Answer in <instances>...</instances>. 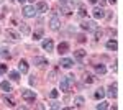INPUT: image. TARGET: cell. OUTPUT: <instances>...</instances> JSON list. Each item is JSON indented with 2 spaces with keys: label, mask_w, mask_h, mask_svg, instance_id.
<instances>
[{
  "label": "cell",
  "mask_w": 123,
  "mask_h": 110,
  "mask_svg": "<svg viewBox=\"0 0 123 110\" xmlns=\"http://www.w3.org/2000/svg\"><path fill=\"white\" fill-rule=\"evenodd\" d=\"M72 82H74V76H64V77H61V92H69Z\"/></svg>",
  "instance_id": "1"
},
{
  "label": "cell",
  "mask_w": 123,
  "mask_h": 110,
  "mask_svg": "<svg viewBox=\"0 0 123 110\" xmlns=\"http://www.w3.org/2000/svg\"><path fill=\"white\" fill-rule=\"evenodd\" d=\"M23 15H25L26 18H35V15H36V8L31 7V5H28V7L23 8Z\"/></svg>",
  "instance_id": "2"
},
{
  "label": "cell",
  "mask_w": 123,
  "mask_h": 110,
  "mask_svg": "<svg viewBox=\"0 0 123 110\" xmlns=\"http://www.w3.org/2000/svg\"><path fill=\"white\" fill-rule=\"evenodd\" d=\"M21 97H23V99H26V100H35V99H36V94H35V91L21 89Z\"/></svg>",
  "instance_id": "3"
},
{
  "label": "cell",
  "mask_w": 123,
  "mask_h": 110,
  "mask_svg": "<svg viewBox=\"0 0 123 110\" xmlns=\"http://www.w3.org/2000/svg\"><path fill=\"white\" fill-rule=\"evenodd\" d=\"M59 25H61V23H59V18H57L56 15H53L51 20H49V28L56 31V30H59Z\"/></svg>",
  "instance_id": "4"
},
{
  "label": "cell",
  "mask_w": 123,
  "mask_h": 110,
  "mask_svg": "<svg viewBox=\"0 0 123 110\" xmlns=\"http://www.w3.org/2000/svg\"><path fill=\"white\" fill-rule=\"evenodd\" d=\"M80 26H82V30H87V31H94V30H95V21H92V20H87V21H84Z\"/></svg>",
  "instance_id": "5"
},
{
  "label": "cell",
  "mask_w": 123,
  "mask_h": 110,
  "mask_svg": "<svg viewBox=\"0 0 123 110\" xmlns=\"http://www.w3.org/2000/svg\"><path fill=\"white\" fill-rule=\"evenodd\" d=\"M92 15H94V18H104L105 17V12H104V8L102 7H97V8H94L92 10Z\"/></svg>",
  "instance_id": "6"
},
{
  "label": "cell",
  "mask_w": 123,
  "mask_h": 110,
  "mask_svg": "<svg viewBox=\"0 0 123 110\" xmlns=\"http://www.w3.org/2000/svg\"><path fill=\"white\" fill-rule=\"evenodd\" d=\"M18 71L21 74H26V72H28V63H26L25 59H21V61L18 63Z\"/></svg>",
  "instance_id": "7"
},
{
  "label": "cell",
  "mask_w": 123,
  "mask_h": 110,
  "mask_svg": "<svg viewBox=\"0 0 123 110\" xmlns=\"http://www.w3.org/2000/svg\"><path fill=\"white\" fill-rule=\"evenodd\" d=\"M69 51V43H59V46H57V53L59 54H64V53H67Z\"/></svg>",
  "instance_id": "8"
},
{
  "label": "cell",
  "mask_w": 123,
  "mask_h": 110,
  "mask_svg": "<svg viewBox=\"0 0 123 110\" xmlns=\"http://www.w3.org/2000/svg\"><path fill=\"white\" fill-rule=\"evenodd\" d=\"M43 49H46V51H53V49H54V43H53V39H44V41H43Z\"/></svg>",
  "instance_id": "9"
},
{
  "label": "cell",
  "mask_w": 123,
  "mask_h": 110,
  "mask_svg": "<svg viewBox=\"0 0 123 110\" xmlns=\"http://www.w3.org/2000/svg\"><path fill=\"white\" fill-rule=\"evenodd\" d=\"M59 64L62 66V67H66V69H69V67H72V64H74V61H72V59H69V58H62Z\"/></svg>",
  "instance_id": "10"
},
{
  "label": "cell",
  "mask_w": 123,
  "mask_h": 110,
  "mask_svg": "<svg viewBox=\"0 0 123 110\" xmlns=\"http://www.w3.org/2000/svg\"><path fill=\"white\" fill-rule=\"evenodd\" d=\"M36 12H39V13H46V12H48V3H46V2H38V5H36Z\"/></svg>",
  "instance_id": "11"
},
{
  "label": "cell",
  "mask_w": 123,
  "mask_h": 110,
  "mask_svg": "<svg viewBox=\"0 0 123 110\" xmlns=\"http://www.w3.org/2000/svg\"><path fill=\"white\" fill-rule=\"evenodd\" d=\"M107 49H110V51H117V49H118L117 41H115V39H108V41H107Z\"/></svg>",
  "instance_id": "12"
},
{
  "label": "cell",
  "mask_w": 123,
  "mask_h": 110,
  "mask_svg": "<svg viewBox=\"0 0 123 110\" xmlns=\"http://www.w3.org/2000/svg\"><path fill=\"white\" fill-rule=\"evenodd\" d=\"M2 102H3L7 107H15V100H13L12 97H7V95H3V97H2Z\"/></svg>",
  "instance_id": "13"
},
{
  "label": "cell",
  "mask_w": 123,
  "mask_h": 110,
  "mask_svg": "<svg viewBox=\"0 0 123 110\" xmlns=\"http://www.w3.org/2000/svg\"><path fill=\"white\" fill-rule=\"evenodd\" d=\"M94 97L97 99V100L104 99V97H105V91L102 89V87H100V89H97V91H95V94H94Z\"/></svg>",
  "instance_id": "14"
},
{
  "label": "cell",
  "mask_w": 123,
  "mask_h": 110,
  "mask_svg": "<svg viewBox=\"0 0 123 110\" xmlns=\"http://www.w3.org/2000/svg\"><path fill=\"white\" fill-rule=\"evenodd\" d=\"M33 63L36 66H44V64H48V61L44 59V58H39V56H36L35 59H33Z\"/></svg>",
  "instance_id": "15"
},
{
  "label": "cell",
  "mask_w": 123,
  "mask_h": 110,
  "mask_svg": "<svg viewBox=\"0 0 123 110\" xmlns=\"http://www.w3.org/2000/svg\"><path fill=\"white\" fill-rule=\"evenodd\" d=\"M7 36H8L10 39H18L20 35L17 33V31H13V30H7Z\"/></svg>",
  "instance_id": "16"
},
{
  "label": "cell",
  "mask_w": 123,
  "mask_h": 110,
  "mask_svg": "<svg viewBox=\"0 0 123 110\" xmlns=\"http://www.w3.org/2000/svg\"><path fill=\"white\" fill-rule=\"evenodd\" d=\"M20 31H21L23 35H30V26L26 23H21V25H20Z\"/></svg>",
  "instance_id": "17"
},
{
  "label": "cell",
  "mask_w": 123,
  "mask_h": 110,
  "mask_svg": "<svg viewBox=\"0 0 123 110\" xmlns=\"http://www.w3.org/2000/svg\"><path fill=\"white\" fill-rule=\"evenodd\" d=\"M0 87H2V89H3L5 92H10V91H12V85H10L8 81H3V82L0 84Z\"/></svg>",
  "instance_id": "18"
},
{
  "label": "cell",
  "mask_w": 123,
  "mask_h": 110,
  "mask_svg": "<svg viewBox=\"0 0 123 110\" xmlns=\"http://www.w3.org/2000/svg\"><path fill=\"white\" fill-rule=\"evenodd\" d=\"M74 104H76V107H84V97H76L74 99Z\"/></svg>",
  "instance_id": "19"
},
{
  "label": "cell",
  "mask_w": 123,
  "mask_h": 110,
  "mask_svg": "<svg viewBox=\"0 0 123 110\" xmlns=\"http://www.w3.org/2000/svg\"><path fill=\"white\" fill-rule=\"evenodd\" d=\"M74 56H76L77 59H82V58L85 56V51H84V49H77L76 53H74Z\"/></svg>",
  "instance_id": "20"
},
{
  "label": "cell",
  "mask_w": 123,
  "mask_h": 110,
  "mask_svg": "<svg viewBox=\"0 0 123 110\" xmlns=\"http://www.w3.org/2000/svg\"><path fill=\"white\" fill-rule=\"evenodd\" d=\"M108 94H110V97H117V87H115L113 84L110 85V89H108Z\"/></svg>",
  "instance_id": "21"
},
{
  "label": "cell",
  "mask_w": 123,
  "mask_h": 110,
  "mask_svg": "<svg viewBox=\"0 0 123 110\" xmlns=\"http://www.w3.org/2000/svg\"><path fill=\"white\" fill-rule=\"evenodd\" d=\"M41 36H43V30H36V31L33 33V38H35V39H41Z\"/></svg>",
  "instance_id": "22"
},
{
  "label": "cell",
  "mask_w": 123,
  "mask_h": 110,
  "mask_svg": "<svg viewBox=\"0 0 123 110\" xmlns=\"http://www.w3.org/2000/svg\"><path fill=\"white\" fill-rule=\"evenodd\" d=\"M95 71H97L98 74H105V71H107V69H105V66H104V64H98L97 67H95Z\"/></svg>",
  "instance_id": "23"
},
{
  "label": "cell",
  "mask_w": 123,
  "mask_h": 110,
  "mask_svg": "<svg viewBox=\"0 0 123 110\" xmlns=\"http://www.w3.org/2000/svg\"><path fill=\"white\" fill-rule=\"evenodd\" d=\"M10 79H12V81H18V79H20V74L15 72V71H13V72H10Z\"/></svg>",
  "instance_id": "24"
},
{
  "label": "cell",
  "mask_w": 123,
  "mask_h": 110,
  "mask_svg": "<svg viewBox=\"0 0 123 110\" xmlns=\"http://www.w3.org/2000/svg\"><path fill=\"white\" fill-rule=\"evenodd\" d=\"M97 109L100 110H104V109H108V104H107V102H100V104H97Z\"/></svg>",
  "instance_id": "25"
},
{
  "label": "cell",
  "mask_w": 123,
  "mask_h": 110,
  "mask_svg": "<svg viewBox=\"0 0 123 110\" xmlns=\"http://www.w3.org/2000/svg\"><path fill=\"white\" fill-rule=\"evenodd\" d=\"M57 95H59V92H57L56 89H53V91L49 92V97H51V99H57Z\"/></svg>",
  "instance_id": "26"
},
{
  "label": "cell",
  "mask_w": 123,
  "mask_h": 110,
  "mask_svg": "<svg viewBox=\"0 0 123 110\" xmlns=\"http://www.w3.org/2000/svg\"><path fill=\"white\" fill-rule=\"evenodd\" d=\"M49 107H51V109H61V104H57V102H51Z\"/></svg>",
  "instance_id": "27"
},
{
  "label": "cell",
  "mask_w": 123,
  "mask_h": 110,
  "mask_svg": "<svg viewBox=\"0 0 123 110\" xmlns=\"http://www.w3.org/2000/svg\"><path fill=\"white\" fill-rule=\"evenodd\" d=\"M94 31H95V38H97V39H100V36H102V30H97V28H95Z\"/></svg>",
  "instance_id": "28"
},
{
  "label": "cell",
  "mask_w": 123,
  "mask_h": 110,
  "mask_svg": "<svg viewBox=\"0 0 123 110\" xmlns=\"http://www.w3.org/2000/svg\"><path fill=\"white\" fill-rule=\"evenodd\" d=\"M94 82V77H92V76H87V77H85V84H92Z\"/></svg>",
  "instance_id": "29"
},
{
  "label": "cell",
  "mask_w": 123,
  "mask_h": 110,
  "mask_svg": "<svg viewBox=\"0 0 123 110\" xmlns=\"http://www.w3.org/2000/svg\"><path fill=\"white\" fill-rule=\"evenodd\" d=\"M7 72V64H0V74Z\"/></svg>",
  "instance_id": "30"
},
{
  "label": "cell",
  "mask_w": 123,
  "mask_h": 110,
  "mask_svg": "<svg viewBox=\"0 0 123 110\" xmlns=\"http://www.w3.org/2000/svg\"><path fill=\"white\" fill-rule=\"evenodd\" d=\"M61 12H62L64 15H71V10H69V8H66V7H62V10H61Z\"/></svg>",
  "instance_id": "31"
},
{
  "label": "cell",
  "mask_w": 123,
  "mask_h": 110,
  "mask_svg": "<svg viewBox=\"0 0 123 110\" xmlns=\"http://www.w3.org/2000/svg\"><path fill=\"white\" fill-rule=\"evenodd\" d=\"M85 15H87L85 8H80V10H79V17H85Z\"/></svg>",
  "instance_id": "32"
},
{
  "label": "cell",
  "mask_w": 123,
  "mask_h": 110,
  "mask_svg": "<svg viewBox=\"0 0 123 110\" xmlns=\"http://www.w3.org/2000/svg\"><path fill=\"white\" fill-rule=\"evenodd\" d=\"M0 54L3 56V58H8L10 59V53H7V51H0Z\"/></svg>",
  "instance_id": "33"
},
{
  "label": "cell",
  "mask_w": 123,
  "mask_h": 110,
  "mask_svg": "<svg viewBox=\"0 0 123 110\" xmlns=\"http://www.w3.org/2000/svg\"><path fill=\"white\" fill-rule=\"evenodd\" d=\"M77 39H79L80 43H84V41H85V36H84V35H79V36H77Z\"/></svg>",
  "instance_id": "34"
},
{
  "label": "cell",
  "mask_w": 123,
  "mask_h": 110,
  "mask_svg": "<svg viewBox=\"0 0 123 110\" xmlns=\"http://www.w3.org/2000/svg\"><path fill=\"white\" fill-rule=\"evenodd\" d=\"M49 79H51V81H54V79H56V72H51V76H49Z\"/></svg>",
  "instance_id": "35"
},
{
  "label": "cell",
  "mask_w": 123,
  "mask_h": 110,
  "mask_svg": "<svg viewBox=\"0 0 123 110\" xmlns=\"http://www.w3.org/2000/svg\"><path fill=\"white\" fill-rule=\"evenodd\" d=\"M72 5H79V0H72Z\"/></svg>",
  "instance_id": "36"
},
{
  "label": "cell",
  "mask_w": 123,
  "mask_h": 110,
  "mask_svg": "<svg viewBox=\"0 0 123 110\" xmlns=\"http://www.w3.org/2000/svg\"><path fill=\"white\" fill-rule=\"evenodd\" d=\"M89 2H90V3H97L98 0H89Z\"/></svg>",
  "instance_id": "37"
},
{
  "label": "cell",
  "mask_w": 123,
  "mask_h": 110,
  "mask_svg": "<svg viewBox=\"0 0 123 110\" xmlns=\"http://www.w3.org/2000/svg\"><path fill=\"white\" fill-rule=\"evenodd\" d=\"M108 2H110V3H115V2H117V0H108Z\"/></svg>",
  "instance_id": "38"
},
{
  "label": "cell",
  "mask_w": 123,
  "mask_h": 110,
  "mask_svg": "<svg viewBox=\"0 0 123 110\" xmlns=\"http://www.w3.org/2000/svg\"><path fill=\"white\" fill-rule=\"evenodd\" d=\"M18 2H20V3H23V2H25V0H18Z\"/></svg>",
  "instance_id": "39"
},
{
  "label": "cell",
  "mask_w": 123,
  "mask_h": 110,
  "mask_svg": "<svg viewBox=\"0 0 123 110\" xmlns=\"http://www.w3.org/2000/svg\"><path fill=\"white\" fill-rule=\"evenodd\" d=\"M61 2H62V3H64V2H67V0H61Z\"/></svg>",
  "instance_id": "40"
},
{
  "label": "cell",
  "mask_w": 123,
  "mask_h": 110,
  "mask_svg": "<svg viewBox=\"0 0 123 110\" xmlns=\"http://www.w3.org/2000/svg\"><path fill=\"white\" fill-rule=\"evenodd\" d=\"M30 2H35V0H30Z\"/></svg>",
  "instance_id": "41"
},
{
  "label": "cell",
  "mask_w": 123,
  "mask_h": 110,
  "mask_svg": "<svg viewBox=\"0 0 123 110\" xmlns=\"http://www.w3.org/2000/svg\"><path fill=\"white\" fill-rule=\"evenodd\" d=\"M2 2H3V0H0V3H2Z\"/></svg>",
  "instance_id": "42"
}]
</instances>
